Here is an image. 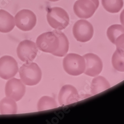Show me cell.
Segmentation results:
<instances>
[{
	"label": "cell",
	"instance_id": "obj_1",
	"mask_svg": "<svg viewBox=\"0 0 124 124\" xmlns=\"http://www.w3.org/2000/svg\"><path fill=\"white\" fill-rule=\"evenodd\" d=\"M19 74L22 82L28 86L37 85L42 77V72L39 67L32 62L23 64L19 69Z\"/></svg>",
	"mask_w": 124,
	"mask_h": 124
},
{
	"label": "cell",
	"instance_id": "obj_2",
	"mask_svg": "<svg viewBox=\"0 0 124 124\" xmlns=\"http://www.w3.org/2000/svg\"><path fill=\"white\" fill-rule=\"evenodd\" d=\"M46 17L49 25L56 30L64 29L69 24L70 19L67 13L60 7L49 8Z\"/></svg>",
	"mask_w": 124,
	"mask_h": 124
},
{
	"label": "cell",
	"instance_id": "obj_3",
	"mask_svg": "<svg viewBox=\"0 0 124 124\" xmlns=\"http://www.w3.org/2000/svg\"><path fill=\"white\" fill-rule=\"evenodd\" d=\"M64 70L71 76H78L84 73L86 64L84 57L75 53L67 54L63 60Z\"/></svg>",
	"mask_w": 124,
	"mask_h": 124
},
{
	"label": "cell",
	"instance_id": "obj_4",
	"mask_svg": "<svg viewBox=\"0 0 124 124\" xmlns=\"http://www.w3.org/2000/svg\"><path fill=\"white\" fill-rule=\"evenodd\" d=\"M36 44L40 51L53 54L59 48V40L53 31L46 32L37 38Z\"/></svg>",
	"mask_w": 124,
	"mask_h": 124
},
{
	"label": "cell",
	"instance_id": "obj_5",
	"mask_svg": "<svg viewBox=\"0 0 124 124\" xmlns=\"http://www.w3.org/2000/svg\"><path fill=\"white\" fill-rule=\"evenodd\" d=\"M99 6V0H77L74 3L73 11L78 17L87 19L94 14Z\"/></svg>",
	"mask_w": 124,
	"mask_h": 124
},
{
	"label": "cell",
	"instance_id": "obj_6",
	"mask_svg": "<svg viewBox=\"0 0 124 124\" xmlns=\"http://www.w3.org/2000/svg\"><path fill=\"white\" fill-rule=\"evenodd\" d=\"M17 27L24 31L32 30L36 23V16L33 12L27 9L19 11L15 16Z\"/></svg>",
	"mask_w": 124,
	"mask_h": 124
},
{
	"label": "cell",
	"instance_id": "obj_7",
	"mask_svg": "<svg viewBox=\"0 0 124 124\" xmlns=\"http://www.w3.org/2000/svg\"><path fill=\"white\" fill-rule=\"evenodd\" d=\"M72 31L76 40L80 42H88L92 39L94 34L93 25L85 19H80L76 22Z\"/></svg>",
	"mask_w": 124,
	"mask_h": 124
},
{
	"label": "cell",
	"instance_id": "obj_8",
	"mask_svg": "<svg viewBox=\"0 0 124 124\" xmlns=\"http://www.w3.org/2000/svg\"><path fill=\"white\" fill-rule=\"evenodd\" d=\"M18 58L24 62H33L37 56L38 49L32 41L25 40L20 42L17 49Z\"/></svg>",
	"mask_w": 124,
	"mask_h": 124
},
{
	"label": "cell",
	"instance_id": "obj_9",
	"mask_svg": "<svg viewBox=\"0 0 124 124\" xmlns=\"http://www.w3.org/2000/svg\"><path fill=\"white\" fill-rule=\"evenodd\" d=\"M18 66L16 60L12 57L4 56L0 58V77L9 79L18 73Z\"/></svg>",
	"mask_w": 124,
	"mask_h": 124
},
{
	"label": "cell",
	"instance_id": "obj_10",
	"mask_svg": "<svg viewBox=\"0 0 124 124\" xmlns=\"http://www.w3.org/2000/svg\"><path fill=\"white\" fill-rule=\"evenodd\" d=\"M25 92L26 86L21 80L13 78L7 82L5 86L6 97L18 101L23 97Z\"/></svg>",
	"mask_w": 124,
	"mask_h": 124
},
{
	"label": "cell",
	"instance_id": "obj_11",
	"mask_svg": "<svg viewBox=\"0 0 124 124\" xmlns=\"http://www.w3.org/2000/svg\"><path fill=\"white\" fill-rule=\"evenodd\" d=\"M58 100L60 106H66L77 102L79 100V95L75 87L66 85L61 88Z\"/></svg>",
	"mask_w": 124,
	"mask_h": 124
},
{
	"label": "cell",
	"instance_id": "obj_12",
	"mask_svg": "<svg viewBox=\"0 0 124 124\" xmlns=\"http://www.w3.org/2000/svg\"><path fill=\"white\" fill-rule=\"evenodd\" d=\"M85 60V75L90 77H96L99 75L103 69V63L101 59L93 53H88L84 56Z\"/></svg>",
	"mask_w": 124,
	"mask_h": 124
},
{
	"label": "cell",
	"instance_id": "obj_13",
	"mask_svg": "<svg viewBox=\"0 0 124 124\" xmlns=\"http://www.w3.org/2000/svg\"><path fill=\"white\" fill-rule=\"evenodd\" d=\"M15 26V18L4 9H0V32H11Z\"/></svg>",
	"mask_w": 124,
	"mask_h": 124
},
{
	"label": "cell",
	"instance_id": "obj_14",
	"mask_svg": "<svg viewBox=\"0 0 124 124\" xmlns=\"http://www.w3.org/2000/svg\"><path fill=\"white\" fill-rule=\"evenodd\" d=\"M111 87L109 81L102 76H98L92 80L91 85V92L96 95L108 89Z\"/></svg>",
	"mask_w": 124,
	"mask_h": 124
},
{
	"label": "cell",
	"instance_id": "obj_15",
	"mask_svg": "<svg viewBox=\"0 0 124 124\" xmlns=\"http://www.w3.org/2000/svg\"><path fill=\"white\" fill-rule=\"evenodd\" d=\"M54 33L58 36L59 40V46L58 50L53 54L54 56L62 57L66 55L69 50V41L64 33L60 30H54Z\"/></svg>",
	"mask_w": 124,
	"mask_h": 124
},
{
	"label": "cell",
	"instance_id": "obj_16",
	"mask_svg": "<svg viewBox=\"0 0 124 124\" xmlns=\"http://www.w3.org/2000/svg\"><path fill=\"white\" fill-rule=\"evenodd\" d=\"M17 104L14 99L5 97L0 101V113L2 115H11L17 113Z\"/></svg>",
	"mask_w": 124,
	"mask_h": 124
},
{
	"label": "cell",
	"instance_id": "obj_17",
	"mask_svg": "<svg viewBox=\"0 0 124 124\" xmlns=\"http://www.w3.org/2000/svg\"><path fill=\"white\" fill-rule=\"evenodd\" d=\"M58 107L55 100L51 97L44 96L40 98L37 104V110L39 111L53 109Z\"/></svg>",
	"mask_w": 124,
	"mask_h": 124
},
{
	"label": "cell",
	"instance_id": "obj_18",
	"mask_svg": "<svg viewBox=\"0 0 124 124\" xmlns=\"http://www.w3.org/2000/svg\"><path fill=\"white\" fill-rule=\"evenodd\" d=\"M102 4L107 12L117 13L123 7L124 2L123 0H102Z\"/></svg>",
	"mask_w": 124,
	"mask_h": 124
},
{
	"label": "cell",
	"instance_id": "obj_19",
	"mask_svg": "<svg viewBox=\"0 0 124 124\" xmlns=\"http://www.w3.org/2000/svg\"><path fill=\"white\" fill-rule=\"evenodd\" d=\"M124 34V27L120 24H114L107 29V35L111 42L115 44L117 38Z\"/></svg>",
	"mask_w": 124,
	"mask_h": 124
},
{
	"label": "cell",
	"instance_id": "obj_20",
	"mask_svg": "<svg viewBox=\"0 0 124 124\" xmlns=\"http://www.w3.org/2000/svg\"><path fill=\"white\" fill-rule=\"evenodd\" d=\"M112 63L113 67L117 70L124 72V57L121 55L117 50L113 55Z\"/></svg>",
	"mask_w": 124,
	"mask_h": 124
},
{
	"label": "cell",
	"instance_id": "obj_21",
	"mask_svg": "<svg viewBox=\"0 0 124 124\" xmlns=\"http://www.w3.org/2000/svg\"><path fill=\"white\" fill-rule=\"evenodd\" d=\"M116 46V50L124 57V34L119 36L115 42Z\"/></svg>",
	"mask_w": 124,
	"mask_h": 124
},
{
	"label": "cell",
	"instance_id": "obj_22",
	"mask_svg": "<svg viewBox=\"0 0 124 124\" xmlns=\"http://www.w3.org/2000/svg\"><path fill=\"white\" fill-rule=\"evenodd\" d=\"M120 22L122 25L124 27V9L120 15Z\"/></svg>",
	"mask_w": 124,
	"mask_h": 124
},
{
	"label": "cell",
	"instance_id": "obj_23",
	"mask_svg": "<svg viewBox=\"0 0 124 124\" xmlns=\"http://www.w3.org/2000/svg\"><path fill=\"white\" fill-rule=\"evenodd\" d=\"M48 1H50V2H57L59 1V0H48Z\"/></svg>",
	"mask_w": 124,
	"mask_h": 124
}]
</instances>
